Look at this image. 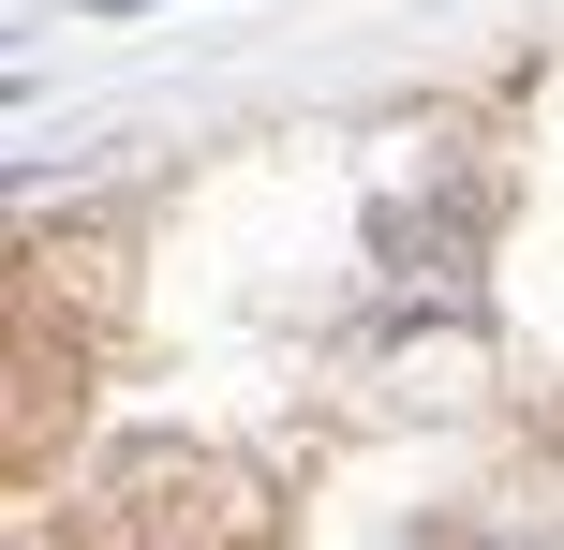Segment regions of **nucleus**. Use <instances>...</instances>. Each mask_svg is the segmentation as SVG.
Listing matches in <instances>:
<instances>
[{
    "label": "nucleus",
    "mask_w": 564,
    "mask_h": 550,
    "mask_svg": "<svg viewBox=\"0 0 564 550\" xmlns=\"http://www.w3.org/2000/svg\"><path fill=\"white\" fill-rule=\"evenodd\" d=\"M476 550H550V536H520V521H490V536H476Z\"/></svg>",
    "instance_id": "obj_1"
}]
</instances>
